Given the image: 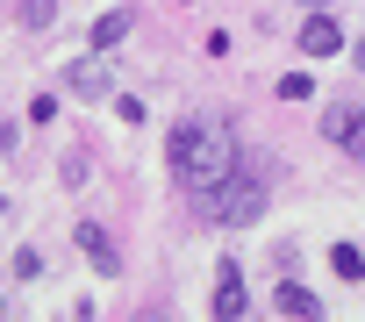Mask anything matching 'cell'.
<instances>
[{
	"label": "cell",
	"instance_id": "1",
	"mask_svg": "<svg viewBox=\"0 0 365 322\" xmlns=\"http://www.w3.org/2000/svg\"><path fill=\"white\" fill-rule=\"evenodd\" d=\"M237 157H244V150H237V129H230V122H208V115H201V122H179V129H172V143H165L172 180L187 187L194 201H201V194H215V187L237 172Z\"/></svg>",
	"mask_w": 365,
	"mask_h": 322
},
{
	"label": "cell",
	"instance_id": "2",
	"mask_svg": "<svg viewBox=\"0 0 365 322\" xmlns=\"http://www.w3.org/2000/svg\"><path fill=\"white\" fill-rule=\"evenodd\" d=\"M201 208H208V222H258L265 215V165L258 157H237V172L215 194H201Z\"/></svg>",
	"mask_w": 365,
	"mask_h": 322
},
{
	"label": "cell",
	"instance_id": "3",
	"mask_svg": "<svg viewBox=\"0 0 365 322\" xmlns=\"http://www.w3.org/2000/svg\"><path fill=\"white\" fill-rule=\"evenodd\" d=\"M322 136H329L336 150L365 157V108H344V100H329V108H322Z\"/></svg>",
	"mask_w": 365,
	"mask_h": 322
},
{
	"label": "cell",
	"instance_id": "4",
	"mask_svg": "<svg viewBox=\"0 0 365 322\" xmlns=\"http://www.w3.org/2000/svg\"><path fill=\"white\" fill-rule=\"evenodd\" d=\"M244 308H251V301H244V272H237V265H222V272H215V315H222V322H237Z\"/></svg>",
	"mask_w": 365,
	"mask_h": 322
},
{
	"label": "cell",
	"instance_id": "5",
	"mask_svg": "<svg viewBox=\"0 0 365 322\" xmlns=\"http://www.w3.org/2000/svg\"><path fill=\"white\" fill-rule=\"evenodd\" d=\"M72 237H79V251H86V258H93V272H115V265H122V258H115V244H108V229H101V222H79V229H72Z\"/></svg>",
	"mask_w": 365,
	"mask_h": 322
},
{
	"label": "cell",
	"instance_id": "6",
	"mask_svg": "<svg viewBox=\"0 0 365 322\" xmlns=\"http://www.w3.org/2000/svg\"><path fill=\"white\" fill-rule=\"evenodd\" d=\"M301 51H308V58H329V51H344V29H336L329 15H315V22L301 29Z\"/></svg>",
	"mask_w": 365,
	"mask_h": 322
},
{
	"label": "cell",
	"instance_id": "7",
	"mask_svg": "<svg viewBox=\"0 0 365 322\" xmlns=\"http://www.w3.org/2000/svg\"><path fill=\"white\" fill-rule=\"evenodd\" d=\"M65 86L86 93V100H101V93H108V65H101V58H79V65L65 72Z\"/></svg>",
	"mask_w": 365,
	"mask_h": 322
},
{
	"label": "cell",
	"instance_id": "8",
	"mask_svg": "<svg viewBox=\"0 0 365 322\" xmlns=\"http://www.w3.org/2000/svg\"><path fill=\"white\" fill-rule=\"evenodd\" d=\"M129 22H136L129 8H115V15H101V22H93V51H115V43L129 36Z\"/></svg>",
	"mask_w": 365,
	"mask_h": 322
},
{
	"label": "cell",
	"instance_id": "9",
	"mask_svg": "<svg viewBox=\"0 0 365 322\" xmlns=\"http://www.w3.org/2000/svg\"><path fill=\"white\" fill-rule=\"evenodd\" d=\"M329 265H336V279H365V258H358L351 244H336V251H329Z\"/></svg>",
	"mask_w": 365,
	"mask_h": 322
},
{
	"label": "cell",
	"instance_id": "10",
	"mask_svg": "<svg viewBox=\"0 0 365 322\" xmlns=\"http://www.w3.org/2000/svg\"><path fill=\"white\" fill-rule=\"evenodd\" d=\"M279 315H315V294L308 286H279Z\"/></svg>",
	"mask_w": 365,
	"mask_h": 322
},
{
	"label": "cell",
	"instance_id": "11",
	"mask_svg": "<svg viewBox=\"0 0 365 322\" xmlns=\"http://www.w3.org/2000/svg\"><path fill=\"white\" fill-rule=\"evenodd\" d=\"M51 15H58L51 0H22V22H29V29H51Z\"/></svg>",
	"mask_w": 365,
	"mask_h": 322
},
{
	"label": "cell",
	"instance_id": "12",
	"mask_svg": "<svg viewBox=\"0 0 365 322\" xmlns=\"http://www.w3.org/2000/svg\"><path fill=\"white\" fill-rule=\"evenodd\" d=\"M15 272L22 279H43V251H15Z\"/></svg>",
	"mask_w": 365,
	"mask_h": 322
},
{
	"label": "cell",
	"instance_id": "13",
	"mask_svg": "<svg viewBox=\"0 0 365 322\" xmlns=\"http://www.w3.org/2000/svg\"><path fill=\"white\" fill-rule=\"evenodd\" d=\"M358 72H365V43H358Z\"/></svg>",
	"mask_w": 365,
	"mask_h": 322
},
{
	"label": "cell",
	"instance_id": "14",
	"mask_svg": "<svg viewBox=\"0 0 365 322\" xmlns=\"http://www.w3.org/2000/svg\"><path fill=\"white\" fill-rule=\"evenodd\" d=\"M308 8H322V0H308Z\"/></svg>",
	"mask_w": 365,
	"mask_h": 322
}]
</instances>
